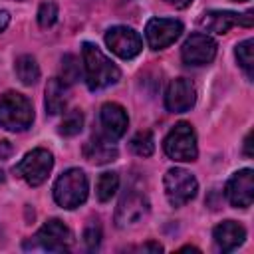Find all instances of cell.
<instances>
[{
  "instance_id": "1",
  "label": "cell",
  "mask_w": 254,
  "mask_h": 254,
  "mask_svg": "<svg viewBox=\"0 0 254 254\" xmlns=\"http://www.w3.org/2000/svg\"><path fill=\"white\" fill-rule=\"evenodd\" d=\"M81 58H83V69H85V81L91 91L105 89L119 81V67L93 44L85 42L81 46Z\"/></svg>"
},
{
  "instance_id": "2",
  "label": "cell",
  "mask_w": 254,
  "mask_h": 254,
  "mask_svg": "<svg viewBox=\"0 0 254 254\" xmlns=\"http://www.w3.org/2000/svg\"><path fill=\"white\" fill-rule=\"evenodd\" d=\"M87 177L81 169H67L54 185V198L62 208H77L87 198Z\"/></svg>"
},
{
  "instance_id": "3",
  "label": "cell",
  "mask_w": 254,
  "mask_h": 254,
  "mask_svg": "<svg viewBox=\"0 0 254 254\" xmlns=\"http://www.w3.org/2000/svg\"><path fill=\"white\" fill-rule=\"evenodd\" d=\"M34 121L32 103L16 91H6L0 97V125L8 131H24Z\"/></svg>"
},
{
  "instance_id": "4",
  "label": "cell",
  "mask_w": 254,
  "mask_h": 254,
  "mask_svg": "<svg viewBox=\"0 0 254 254\" xmlns=\"http://www.w3.org/2000/svg\"><path fill=\"white\" fill-rule=\"evenodd\" d=\"M163 149L167 157L173 161H181V163L194 161L198 155V149H196V135L190 123H185V121L177 123L165 137Z\"/></svg>"
},
{
  "instance_id": "5",
  "label": "cell",
  "mask_w": 254,
  "mask_h": 254,
  "mask_svg": "<svg viewBox=\"0 0 254 254\" xmlns=\"http://www.w3.org/2000/svg\"><path fill=\"white\" fill-rule=\"evenodd\" d=\"M52 169H54V155L48 149L38 147L24 155V159L14 167V173L20 179H24L30 187H38L48 179Z\"/></svg>"
},
{
  "instance_id": "6",
  "label": "cell",
  "mask_w": 254,
  "mask_h": 254,
  "mask_svg": "<svg viewBox=\"0 0 254 254\" xmlns=\"http://www.w3.org/2000/svg\"><path fill=\"white\" fill-rule=\"evenodd\" d=\"M163 185H165V194H167V198L173 206L187 204L189 200H192L196 196V190H198L196 179L189 171L179 169V167L169 169L165 173Z\"/></svg>"
},
{
  "instance_id": "7",
  "label": "cell",
  "mask_w": 254,
  "mask_h": 254,
  "mask_svg": "<svg viewBox=\"0 0 254 254\" xmlns=\"http://www.w3.org/2000/svg\"><path fill=\"white\" fill-rule=\"evenodd\" d=\"M252 24H254L252 12L236 14V12H228V10H208L198 18V26L212 34H226L234 26L250 28Z\"/></svg>"
},
{
  "instance_id": "8",
  "label": "cell",
  "mask_w": 254,
  "mask_h": 254,
  "mask_svg": "<svg viewBox=\"0 0 254 254\" xmlns=\"http://www.w3.org/2000/svg\"><path fill=\"white\" fill-rule=\"evenodd\" d=\"M105 44L121 60H131V58L139 56V52L143 50L141 36L133 28H127V26H113V28H109L107 34H105Z\"/></svg>"
},
{
  "instance_id": "9",
  "label": "cell",
  "mask_w": 254,
  "mask_h": 254,
  "mask_svg": "<svg viewBox=\"0 0 254 254\" xmlns=\"http://www.w3.org/2000/svg\"><path fill=\"white\" fill-rule=\"evenodd\" d=\"M149 214V200L143 192L139 190H129L121 196L117 210H115V224L119 228L133 226L141 222Z\"/></svg>"
},
{
  "instance_id": "10",
  "label": "cell",
  "mask_w": 254,
  "mask_h": 254,
  "mask_svg": "<svg viewBox=\"0 0 254 254\" xmlns=\"http://www.w3.org/2000/svg\"><path fill=\"white\" fill-rule=\"evenodd\" d=\"M34 246L48 252H65L71 246V230L58 218L48 220L34 236Z\"/></svg>"
},
{
  "instance_id": "11",
  "label": "cell",
  "mask_w": 254,
  "mask_h": 254,
  "mask_svg": "<svg viewBox=\"0 0 254 254\" xmlns=\"http://www.w3.org/2000/svg\"><path fill=\"white\" fill-rule=\"evenodd\" d=\"M183 34V24L173 18H151L145 28V38L153 50L169 48Z\"/></svg>"
},
{
  "instance_id": "12",
  "label": "cell",
  "mask_w": 254,
  "mask_h": 254,
  "mask_svg": "<svg viewBox=\"0 0 254 254\" xmlns=\"http://www.w3.org/2000/svg\"><path fill=\"white\" fill-rule=\"evenodd\" d=\"M216 56V42L206 34H192L181 48V58L187 65H206Z\"/></svg>"
},
{
  "instance_id": "13",
  "label": "cell",
  "mask_w": 254,
  "mask_h": 254,
  "mask_svg": "<svg viewBox=\"0 0 254 254\" xmlns=\"http://www.w3.org/2000/svg\"><path fill=\"white\" fill-rule=\"evenodd\" d=\"M226 198L236 208H248L254 200V173L252 169L236 171L226 183Z\"/></svg>"
},
{
  "instance_id": "14",
  "label": "cell",
  "mask_w": 254,
  "mask_h": 254,
  "mask_svg": "<svg viewBox=\"0 0 254 254\" xmlns=\"http://www.w3.org/2000/svg\"><path fill=\"white\" fill-rule=\"evenodd\" d=\"M196 101V89L190 79L187 77H177L169 83L167 93H165V107L173 113H183L189 111Z\"/></svg>"
},
{
  "instance_id": "15",
  "label": "cell",
  "mask_w": 254,
  "mask_h": 254,
  "mask_svg": "<svg viewBox=\"0 0 254 254\" xmlns=\"http://www.w3.org/2000/svg\"><path fill=\"white\" fill-rule=\"evenodd\" d=\"M127 125H129V117L119 103H105L101 107V127L107 139L117 141L119 137H123Z\"/></svg>"
},
{
  "instance_id": "16",
  "label": "cell",
  "mask_w": 254,
  "mask_h": 254,
  "mask_svg": "<svg viewBox=\"0 0 254 254\" xmlns=\"http://www.w3.org/2000/svg\"><path fill=\"white\" fill-rule=\"evenodd\" d=\"M214 242L222 252H232L234 248H238L244 238H246V230L242 224L234 222V220H224L218 226H214Z\"/></svg>"
},
{
  "instance_id": "17",
  "label": "cell",
  "mask_w": 254,
  "mask_h": 254,
  "mask_svg": "<svg viewBox=\"0 0 254 254\" xmlns=\"http://www.w3.org/2000/svg\"><path fill=\"white\" fill-rule=\"evenodd\" d=\"M117 147L113 145L111 139H107L105 135H95L91 137L85 145H83V157L89 161V163H95V165H105V163H111L117 159Z\"/></svg>"
},
{
  "instance_id": "18",
  "label": "cell",
  "mask_w": 254,
  "mask_h": 254,
  "mask_svg": "<svg viewBox=\"0 0 254 254\" xmlns=\"http://www.w3.org/2000/svg\"><path fill=\"white\" fill-rule=\"evenodd\" d=\"M67 105V85L60 77H52L46 85V111L58 115Z\"/></svg>"
},
{
  "instance_id": "19",
  "label": "cell",
  "mask_w": 254,
  "mask_h": 254,
  "mask_svg": "<svg viewBox=\"0 0 254 254\" xmlns=\"http://www.w3.org/2000/svg\"><path fill=\"white\" fill-rule=\"evenodd\" d=\"M14 71L18 75V79L24 83V85H32L40 79V65L36 62L34 56H20L14 64Z\"/></svg>"
},
{
  "instance_id": "20",
  "label": "cell",
  "mask_w": 254,
  "mask_h": 254,
  "mask_svg": "<svg viewBox=\"0 0 254 254\" xmlns=\"http://www.w3.org/2000/svg\"><path fill=\"white\" fill-rule=\"evenodd\" d=\"M119 189V177L117 173L113 171H107V173H101L99 179H97V185H95V194L101 202H107L111 200V196L117 192Z\"/></svg>"
},
{
  "instance_id": "21",
  "label": "cell",
  "mask_w": 254,
  "mask_h": 254,
  "mask_svg": "<svg viewBox=\"0 0 254 254\" xmlns=\"http://www.w3.org/2000/svg\"><path fill=\"white\" fill-rule=\"evenodd\" d=\"M60 79L65 83V85H71L75 83L77 79H81V64L79 60L73 56V54H65L62 58V67H60Z\"/></svg>"
},
{
  "instance_id": "22",
  "label": "cell",
  "mask_w": 254,
  "mask_h": 254,
  "mask_svg": "<svg viewBox=\"0 0 254 254\" xmlns=\"http://www.w3.org/2000/svg\"><path fill=\"white\" fill-rule=\"evenodd\" d=\"M81 127H83V113L79 109H71L64 115V119L60 123V135L73 137L81 131Z\"/></svg>"
},
{
  "instance_id": "23",
  "label": "cell",
  "mask_w": 254,
  "mask_h": 254,
  "mask_svg": "<svg viewBox=\"0 0 254 254\" xmlns=\"http://www.w3.org/2000/svg\"><path fill=\"white\" fill-rule=\"evenodd\" d=\"M236 60L240 64V67L248 73V77H252V67H254V40H244L236 46L234 50Z\"/></svg>"
},
{
  "instance_id": "24",
  "label": "cell",
  "mask_w": 254,
  "mask_h": 254,
  "mask_svg": "<svg viewBox=\"0 0 254 254\" xmlns=\"http://www.w3.org/2000/svg\"><path fill=\"white\" fill-rule=\"evenodd\" d=\"M131 151L139 157H151L155 151V141H153L151 131H139L131 139Z\"/></svg>"
},
{
  "instance_id": "25",
  "label": "cell",
  "mask_w": 254,
  "mask_h": 254,
  "mask_svg": "<svg viewBox=\"0 0 254 254\" xmlns=\"http://www.w3.org/2000/svg\"><path fill=\"white\" fill-rule=\"evenodd\" d=\"M58 20V6L54 2H44L38 10V24L42 28H50L54 26Z\"/></svg>"
},
{
  "instance_id": "26",
  "label": "cell",
  "mask_w": 254,
  "mask_h": 254,
  "mask_svg": "<svg viewBox=\"0 0 254 254\" xmlns=\"http://www.w3.org/2000/svg\"><path fill=\"white\" fill-rule=\"evenodd\" d=\"M83 242H85L87 250H97L99 248V242H101V228H99V224L91 222V224L85 226V230H83Z\"/></svg>"
},
{
  "instance_id": "27",
  "label": "cell",
  "mask_w": 254,
  "mask_h": 254,
  "mask_svg": "<svg viewBox=\"0 0 254 254\" xmlns=\"http://www.w3.org/2000/svg\"><path fill=\"white\" fill-rule=\"evenodd\" d=\"M139 250H149V252H163V246H161L159 242H147V244H143Z\"/></svg>"
},
{
  "instance_id": "28",
  "label": "cell",
  "mask_w": 254,
  "mask_h": 254,
  "mask_svg": "<svg viewBox=\"0 0 254 254\" xmlns=\"http://www.w3.org/2000/svg\"><path fill=\"white\" fill-rule=\"evenodd\" d=\"M10 24V14L6 10H0V32H4Z\"/></svg>"
},
{
  "instance_id": "29",
  "label": "cell",
  "mask_w": 254,
  "mask_h": 254,
  "mask_svg": "<svg viewBox=\"0 0 254 254\" xmlns=\"http://www.w3.org/2000/svg\"><path fill=\"white\" fill-rule=\"evenodd\" d=\"M169 6H175V8H187L192 4V0H165Z\"/></svg>"
},
{
  "instance_id": "30",
  "label": "cell",
  "mask_w": 254,
  "mask_h": 254,
  "mask_svg": "<svg viewBox=\"0 0 254 254\" xmlns=\"http://www.w3.org/2000/svg\"><path fill=\"white\" fill-rule=\"evenodd\" d=\"M250 145H252V133H248L246 139H244V153H246V157H252V149H250Z\"/></svg>"
},
{
  "instance_id": "31",
  "label": "cell",
  "mask_w": 254,
  "mask_h": 254,
  "mask_svg": "<svg viewBox=\"0 0 254 254\" xmlns=\"http://www.w3.org/2000/svg\"><path fill=\"white\" fill-rule=\"evenodd\" d=\"M8 151H10L8 141H0V157H6V155H8Z\"/></svg>"
},
{
  "instance_id": "32",
  "label": "cell",
  "mask_w": 254,
  "mask_h": 254,
  "mask_svg": "<svg viewBox=\"0 0 254 254\" xmlns=\"http://www.w3.org/2000/svg\"><path fill=\"white\" fill-rule=\"evenodd\" d=\"M2 181H4V173L0 171V183H2Z\"/></svg>"
},
{
  "instance_id": "33",
  "label": "cell",
  "mask_w": 254,
  "mask_h": 254,
  "mask_svg": "<svg viewBox=\"0 0 254 254\" xmlns=\"http://www.w3.org/2000/svg\"><path fill=\"white\" fill-rule=\"evenodd\" d=\"M234 2H244V0H234Z\"/></svg>"
}]
</instances>
